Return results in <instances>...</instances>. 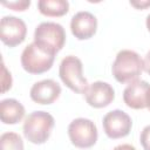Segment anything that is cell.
I'll use <instances>...</instances> for the list:
<instances>
[{"label": "cell", "mask_w": 150, "mask_h": 150, "mask_svg": "<svg viewBox=\"0 0 150 150\" xmlns=\"http://www.w3.org/2000/svg\"><path fill=\"white\" fill-rule=\"evenodd\" d=\"M54 117L42 110L30 112L23 122V135L33 144H43L49 138L54 128Z\"/></svg>", "instance_id": "obj_1"}, {"label": "cell", "mask_w": 150, "mask_h": 150, "mask_svg": "<svg viewBox=\"0 0 150 150\" xmlns=\"http://www.w3.org/2000/svg\"><path fill=\"white\" fill-rule=\"evenodd\" d=\"M142 70L143 60L136 52L130 49L118 52L111 67L112 75L120 83H130L137 80L142 74Z\"/></svg>", "instance_id": "obj_2"}, {"label": "cell", "mask_w": 150, "mask_h": 150, "mask_svg": "<svg viewBox=\"0 0 150 150\" xmlns=\"http://www.w3.org/2000/svg\"><path fill=\"white\" fill-rule=\"evenodd\" d=\"M34 42L53 55H56L66 43L64 28L56 22H41L35 28Z\"/></svg>", "instance_id": "obj_3"}, {"label": "cell", "mask_w": 150, "mask_h": 150, "mask_svg": "<svg viewBox=\"0 0 150 150\" xmlns=\"http://www.w3.org/2000/svg\"><path fill=\"white\" fill-rule=\"evenodd\" d=\"M82 70L83 66L81 60L74 55H68L60 63L59 75L61 81L69 89L77 94H84L89 84Z\"/></svg>", "instance_id": "obj_4"}, {"label": "cell", "mask_w": 150, "mask_h": 150, "mask_svg": "<svg viewBox=\"0 0 150 150\" xmlns=\"http://www.w3.org/2000/svg\"><path fill=\"white\" fill-rule=\"evenodd\" d=\"M54 59L55 55L32 42L22 50L21 66L27 73L38 75L49 70L54 63Z\"/></svg>", "instance_id": "obj_5"}, {"label": "cell", "mask_w": 150, "mask_h": 150, "mask_svg": "<svg viewBox=\"0 0 150 150\" xmlns=\"http://www.w3.org/2000/svg\"><path fill=\"white\" fill-rule=\"evenodd\" d=\"M68 136L73 145L80 149H87L96 143L98 134L97 128L93 121L79 117L69 123Z\"/></svg>", "instance_id": "obj_6"}, {"label": "cell", "mask_w": 150, "mask_h": 150, "mask_svg": "<svg viewBox=\"0 0 150 150\" xmlns=\"http://www.w3.org/2000/svg\"><path fill=\"white\" fill-rule=\"evenodd\" d=\"M102 124L105 135L111 139H117L129 135L132 127V121L127 112L115 109L104 115Z\"/></svg>", "instance_id": "obj_7"}, {"label": "cell", "mask_w": 150, "mask_h": 150, "mask_svg": "<svg viewBox=\"0 0 150 150\" xmlns=\"http://www.w3.org/2000/svg\"><path fill=\"white\" fill-rule=\"evenodd\" d=\"M27 26L20 18L6 15L0 21V39L9 47H15L22 43L26 39Z\"/></svg>", "instance_id": "obj_8"}, {"label": "cell", "mask_w": 150, "mask_h": 150, "mask_svg": "<svg viewBox=\"0 0 150 150\" xmlns=\"http://www.w3.org/2000/svg\"><path fill=\"white\" fill-rule=\"evenodd\" d=\"M83 95L87 103L93 108H104L115 98L114 88L103 81H96L89 84Z\"/></svg>", "instance_id": "obj_9"}, {"label": "cell", "mask_w": 150, "mask_h": 150, "mask_svg": "<svg viewBox=\"0 0 150 150\" xmlns=\"http://www.w3.org/2000/svg\"><path fill=\"white\" fill-rule=\"evenodd\" d=\"M150 84L144 80H135L130 82L123 91L124 103L132 109H143L148 107V96Z\"/></svg>", "instance_id": "obj_10"}, {"label": "cell", "mask_w": 150, "mask_h": 150, "mask_svg": "<svg viewBox=\"0 0 150 150\" xmlns=\"http://www.w3.org/2000/svg\"><path fill=\"white\" fill-rule=\"evenodd\" d=\"M97 29V19L88 11L77 12L70 21V30L79 40H88L93 38Z\"/></svg>", "instance_id": "obj_11"}, {"label": "cell", "mask_w": 150, "mask_h": 150, "mask_svg": "<svg viewBox=\"0 0 150 150\" xmlns=\"http://www.w3.org/2000/svg\"><path fill=\"white\" fill-rule=\"evenodd\" d=\"M61 87L52 79H46L34 83L30 88V98L39 104H52L59 98Z\"/></svg>", "instance_id": "obj_12"}, {"label": "cell", "mask_w": 150, "mask_h": 150, "mask_svg": "<svg viewBox=\"0 0 150 150\" xmlns=\"http://www.w3.org/2000/svg\"><path fill=\"white\" fill-rule=\"evenodd\" d=\"M25 116V107L15 98H5L0 102V118L5 124H16Z\"/></svg>", "instance_id": "obj_13"}, {"label": "cell", "mask_w": 150, "mask_h": 150, "mask_svg": "<svg viewBox=\"0 0 150 150\" xmlns=\"http://www.w3.org/2000/svg\"><path fill=\"white\" fill-rule=\"evenodd\" d=\"M38 8L46 16H62L68 13L69 4L66 0H40Z\"/></svg>", "instance_id": "obj_14"}, {"label": "cell", "mask_w": 150, "mask_h": 150, "mask_svg": "<svg viewBox=\"0 0 150 150\" xmlns=\"http://www.w3.org/2000/svg\"><path fill=\"white\" fill-rule=\"evenodd\" d=\"M0 149L1 150H25L23 141L16 132H4L0 136Z\"/></svg>", "instance_id": "obj_15"}, {"label": "cell", "mask_w": 150, "mask_h": 150, "mask_svg": "<svg viewBox=\"0 0 150 150\" xmlns=\"http://www.w3.org/2000/svg\"><path fill=\"white\" fill-rule=\"evenodd\" d=\"M2 6L12 8L13 11H26L30 6V1H13V2H2Z\"/></svg>", "instance_id": "obj_16"}, {"label": "cell", "mask_w": 150, "mask_h": 150, "mask_svg": "<svg viewBox=\"0 0 150 150\" xmlns=\"http://www.w3.org/2000/svg\"><path fill=\"white\" fill-rule=\"evenodd\" d=\"M139 142L144 150H150V125L143 128L139 137Z\"/></svg>", "instance_id": "obj_17"}, {"label": "cell", "mask_w": 150, "mask_h": 150, "mask_svg": "<svg viewBox=\"0 0 150 150\" xmlns=\"http://www.w3.org/2000/svg\"><path fill=\"white\" fill-rule=\"evenodd\" d=\"M130 5L138 8V9H143V8H146L150 6V1L146 0V1H130Z\"/></svg>", "instance_id": "obj_18"}, {"label": "cell", "mask_w": 150, "mask_h": 150, "mask_svg": "<svg viewBox=\"0 0 150 150\" xmlns=\"http://www.w3.org/2000/svg\"><path fill=\"white\" fill-rule=\"evenodd\" d=\"M143 69L150 75V50L146 53V55L143 60Z\"/></svg>", "instance_id": "obj_19"}, {"label": "cell", "mask_w": 150, "mask_h": 150, "mask_svg": "<svg viewBox=\"0 0 150 150\" xmlns=\"http://www.w3.org/2000/svg\"><path fill=\"white\" fill-rule=\"evenodd\" d=\"M112 150H136V148L131 144H120V145L115 146Z\"/></svg>", "instance_id": "obj_20"}, {"label": "cell", "mask_w": 150, "mask_h": 150, "mask_svg": "<svg viewBox=\"0 0 150 150\" xmlns=\"http://www.w3.org/2000/svg\"><path fill=\"white\" fill-rule=\"evenodd\" d=\"M145 23H146V28H148V30L150 32V14L146 16V22H145Z\"/></svg>", "instance_id": "obj_21"}, {"label": "cell", "mask_w": 150, "mask_h": 150, "mask_svg": "<svg viewBox=\"0 0 150 150\" xmlns=\"http://www.w3.org/2000/svg\"><path fill=\"white\" fill-rule=\"evenodd\" d=\"M146 108L150 110V91H149V96H148V107Z\"/></svg>", "instance_id": "obj_22"}]
</instances>
